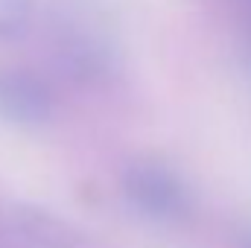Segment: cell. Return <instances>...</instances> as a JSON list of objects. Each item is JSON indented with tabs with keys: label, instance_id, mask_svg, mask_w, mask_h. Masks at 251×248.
I'll return each instance as SVG.
<instances>
[{
	"label": "cell",
	"instance_id": "1",
	"mask_svg": "<svg viewBox=\"0 0 251 248\" xmlns=\"http://www.w3.org/2000/svg\"><path fill=\"white\" fill-rule=\"evenodd\" d=\"M126 201L152 222H181L193 213L190 184L158 158H134L120 173Z\"/></svg>",
	"mask_w": 251,
	"mask_h": 248
},
{
	"label": "cell",
	"instance_id": "2",
	"mask_svg": "<svg viewBox=\"0 0 251 248\" xmlns=\"http://www.w3.org/2000/svg\"><path fill=\"white\" fill-rule=\"evenodd\" d=\"M56 99L44 79L29 70L0 67V123L15 128H41L53 120Z\"/></svg>",
	"mask_w": 251,
	"mask_h": 248
},
{
	"label": "cell",
	"instance_id": "3",
	"mask_svg": "<svg viewBox=\"0 0 251 248\" xmlns=\"http://www.w3.org/2000/svg\"><path fill=\"white\" fill-rule=\"evenodd\" d=\"M32 0H0V41H18L32 29Z\"/></svg>",
	"mask_w": 251,
	"mask_h": 248
},
{
	"label": "cell",
	"instance_id": "4",
	"mask_svg": "<svg viewBox=\"0 0 251 248\" xmlns=\"http://www.w3.org/2000/svg\"><path fill=\"white\" fill-rule=\"evenodd\" d=\"M243 248H251V231H246V234H243Z\"/></svg>",
	"mask_w": 251,
	"mask_h": 248
}]
</instances>
